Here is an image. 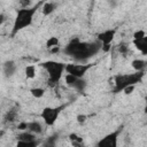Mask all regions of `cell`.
I'll list each match as a JSON object with an SVG mask.
<instances>
[{
	"instance_id": "6da1fadb",
	"label": "cell",
	"mask_w": 147,
	"mask_h": 147,
	"mask_svg": "<svg viewBox=\"0 0 147 147\" xmlns=\"http://www.w3.org/2000/svg\"><path fill=\"white\" fill-rule=\"evenodd\" d=\"M102 49L100 41L95 40L93 42L82 41L78 38L72 39L64 48V53L76 61H86L94 56L99 51Z\"/></svg>"
},
{
	"instance_id": "7a4b0ae2",
	"label": "cell",
	"mask_w": 147,
	"mask_h": 147,
	"mask_svg": "<svg viewBox=\"0 0 147 147\" xmlns=\"http://www.w3.org/2000/svg\"><path fill=\"white\" fill-rule=\"evenodd\" d=\"M38 5L33 6V7H26V8H21L17 10L15 20H14V24H13V30L11 33L15 34L18 31L28 28L29 25H31L33 17L38 10Z\"/></svg>"
},
{
	"instance_id": "3957f363",
	"label": "cell",
	"mask_w": 147,
	"mask_h": 147,
	"mask_svg": "<svg viewBox=\"0 0 147 147\" xmlns=\"http://www.w3.org/2000/svg\"><path fill=\"white\" fill-rule=\"evenodd\" d=\"M144 78V71H134L132 74H119L115 76V92H121L129 86H134Z\"/></svg>"
},
{
	"instance_id": "277c9868",
	"label": "cell",
	"mask_w": 147,
	"mask_h": 147,
	"mask_svg": "<svg viewBox=\"0 0 147 147\" xmlns=\"http://www.w3.org/2000/svg\"><path fill=\"white\" fill-rule=\"evenodd\" d=\"M41 67L46 70L49 83H53V84H56L60 82L65 70V64L57 61H46L41 63Z\"/></svg>"
},
{
	"instance_id": "5b68a950",
	"label": "cell",
	"mask_w": 147,
	"mask_h": 147,
	"mask_svg": "<svg viewBox=\"0 0 147 147\" xmlns=\"http://www.w3.org/2000/svg\"><path fill=\"white\" fill-rule=\"evenodd\" d=\"M62 107H46L42 109L40 116L44 121V123L48 126H52L55 124V122L59 118V115L61 113Z\"/></svg>"
},
{
	"instance_id": "8992f818",
	"label": "cell",
	"mask_w": 147,
	"mask_h": 147,
	"mask_svg": "<svg viewBox=\"0 0 147 147\" xmlns=\"http://www.w3.org/2000/svg\"><path fill=\"white\" fill-rule=\"evenodd\" d=\"M92 64H83V63H69L65 64V74H70L72 76L83 78L85 74L91 69Z\"/></svg>"
},
{
	"instance_id": "52a82bcc",
	"label": "cell",
	"mask_w": 147,
	"mask_h": 147,
	"mask_svg": "<svg viewBox=\"0 0 147 147\" xmlns=\"http://www.w3.org/2000/svg\"><path fill=\"white\" fill-rule=\"evenodd\" d=\"M115 34H116V30L115 29H107L102 32H100L96 37V40L100 41L102 48L105 51H107L109 48V45L111 44V41L114 40L115 38Z\"/></svg>"
},
{
	"instance_id": "ba28073f",
	"label": "cell",
	"mask_w": 147,
	"mask_h": 147,
	"mask_svg": "<svg viewBox=\"0 0 147 147\" xmlns=\"http://www.w3.org/2000/svg\"><path fill=\"white\" fill-rule=\"evenodd\" d=\"M64 79H65L67 85H69L70 87H72L74 90H76V91H78V92L84 91L85 87H86V82H85L83 78L72 76V75H70V74H65Z\"/></svg>"
},
{
	"instance_id": "9c48e42d",
	"label": "cell",
	"mask_w": 147,
	"mask_h": 147,
	"mask_svg": "<svg viewBox=\"0 0 147 147\" xmlns=\"http://www.w3.org/2000/svg\"><path fill=\"white\" fill-rule=\"evenodd\" d=\"M121 133V129L110 132L109 134H107L105 138H102L99 142L98 146H105V147H116L117 146V140H118V136Z\"/></svg>"
},
{
	"instance_id": "30bf717a",
	"label": "cell",
	"mask_w": 147,
	"mask_h": 147,
	"mask_svg": "<svg viewBox=\"0 0 147 147\" xmlns=\"http://www.w3.org/2000/svg\"><path fill=\"white\" fill-rule=\"evenodd\" d=\"M36 145V134L30 131H24L18 134L17 146H34Z\"/></svg>"
},
{
	"instance_id": "8fae6325",
	"label": "cell",
	"mask_w": 147,
	"mask_h": 147,
	"mask_svg": "<svg viewBox=\"0 0 147 147\" xmlns=\"http://www.w3.org/2000/svg\"><path fill=\"white\" fill-rule=\"evenodd\" d=\"M16 69H17V65L14 61H7L3 63V75L6 77H11L15 72H16Z\"/></svg>"
},
{
	"instance_id": "7c38bea8",
	"label": "cell",
	"mask_w": 147,
	"mask_h": 147,
	"mask_svg": "<svg viewBox=\"0 0 147 147\" xmlns=\"http://www.w3.org/2000/svg\"><path fill=\"white\" fill-rule=\"evenodd\" d=\"M26 130L32 132V133H34L37 136V134H40L44 129H42V125H41L40 122L31 121V122H26Z\"/></svg>"
},
{
	"instance_id": "4fadbf2b",
	"label": "cell",
	"mask_w": 147,
	"mask_h": 147,
	"mask_svg": "<svg viewBox=\"0 0 147 147\" xmlns=\"http://www.w3.org/2000/svg\"><path fill=\"white\" fill-rule=\"evenodd\" d=\"M133 45L142 55L147 54V37L142 39H133Z\"/></svg>"
},
{
	"instance_id": "5bb4252c",
	"label": "cell",
	"mask_w": 147,
	"mask_h": 147,
	"mask_svg": "<svg viewBox=\"0 0 147 147\" xmlns=\"http://www.w3.org/2000/svg\"><path fill=\"white\" fill-rule=\"evenodd\" d=\"M55 8H56V3L51 2V1H46V2L42 5L41 10H42V14H44L45 16H48V15H51V14L55 10Z\"/></svg>"
},
{
	"instance_id": "9a60e30c",
	"label": "cell",
	"mask_w": 147,
	"mask_h": 147,
	"mask_svg": "<svg viewBox=\"0 0 147 147\" xmlns=\"http://www.w3.org/2000/svg\"><path fill=\"white\" fill-rule=\"evenodd\" d=\"M17 116H18L17 109H16V108H11V109H9V110L6 113L3 119H5V122H7V123H11V122L16 121Z\"/></svg>"
},
{
	"instance_id": "2e32d148",
	"label": "cell",
	"mask_w": 147,
	"mask_h": 147,
	"mask_svg": "<svg viewBox=\"0 0 147 147\" xmlns=\"http://www.w3.org/2000/svg\"><path fill=\"white\" fill-rule=\"evenodd\" d=\"M132 68L134 69V71H145L146 68V61L141 60V59H136L132 61Z\"/></svg>"
},
{
	"instance_id": "e0dca14e",
	"label": "cell",
	"mask_w": 147,
	"mask_h": 147,
	"mask_svg": "<svg viewBox=\"0 0 147 147\" xmlns=\"http://www.w3.org/2000/svg\"><path fill=\"white\" fill-rule=\"evenodd\" d=\"M46 47L48 49H52V52H55L56 48H59V39L57 37H51L46 40Z\"/></svg>"
},
{
	"instance_id": "ac0fdd59",
	"label": "cell",
	"mask_w": 147,
	"mask_h": 147,
	"mask_svg": "<svg viewBox=\"0 0 147 147\" xmlns=\"http://www.w3.org/2000/svg\"><path fill=\"white\" fill-rule=\"evenodd\" d=\"M24 74H25V77L28 79H33L37 75V69H36V65L33 64H30V65H26L25 69H24Z\"/></svg>"
},
{
	"instance_id": "d6986e66",
	"label": "cell",
	"mask_w": 147,
	"mask_h": 147,
	"mask_svg": "<svg viewBox=\"0 0 147 147\" xmlns=\"http://www.w3.org/2000/svg\"><path fill=\"white\" fill-rule=\"evenodd\" d=\"M30 93L33 98L36 99H41L44 95H45V88L40 87V86H37V87H32L30 90Z\"/></svg>"
},
{
	"instance_id": "ffe728a7",
	"label": "cell",
	"mask_w": 147,
	"mask_h": 147,
	"mask_svg": "<svg viewBox=\"0 0 147 147\" xmlns=\"http://www.w3.org/2000/svg\"><path fill=\"white\" fill-rule=\"evenodd\" d=\"M69 138L72 141V145H82L83 144V139L80 137H78L77 134H75V133H71L69 136Z\"/></svg>"
},
{
	"instance_id": "44dd1931",
	"label": "cell",
	"mask_w": 147,
	"mask_h": 147,
	"mask_svg": "<svg viewBox=\"0 0 147 147\" xmlns=\"http://www.w3.org/2000/svg\"><path fill=\"white\" fill-rule=\"evenodd\" d=\"M129 51H130V48H129V45H127V44H125V42H121V44L118 45V52H119L121 54L125 55V54L129 53Z\"/></svg>"
},
{
	"instance_id": "7402d4cb",
	"label": "cell",
	"mask_w": 147,
	"mask_h": 147,
	"mask_svg": "<svg viewBox=\"0 0 147 147\" xmlns=\"http://www.w3.org/2000/svg\"><path fill=\"white\" fill-rule=\"evenodd\" d=\"M145 37H147L145 30H138V31H136L133 33V39H142Z\"/></svg>"
},
{
	"instance_id": "603a6c76",
	"label": "cell",
	"mask_w": 147,
	"mask_h": 147,
	"mask_svg": "<svg viewBox=\"0 0 147 147\" xmlns=\"http://www.w3.org/2000/svg\"><path fill=\"white\" fill-rule=\"evenodd\" d=\"M30 0H20V3H21V8H26L30 6Z\"/></svg>"
},
{
	"instance_id": "cb8c5ba5",
	"label": "cell",
	"mask_w": 147,
	"mask_h": 147,
	"mask_svg": "<svg viewBox=\"0 0 147 147\" xmlns=\"http://www.w3.org/2000/svg\"><path fill=\"white\" fill-rule=\"evenodd\" d=\"M108 3H109V6H110V7L115 8V7H117V6H118L119 0H108Z\"/></svg>"
},
{
	"instance_id": "d4e9b609",
	"label": "cell",
	"mask_w": 147,
	"mask_h": 147,
	"mask_svg": "<svg viewBox=\"0 0 147 147\" xmlns=\"http://www.w3.org/2000/svg\"><path fill=\"white\" fill-rule=\"evenodd\" d=\"M77 121L79 123H84L86 121V116L85 115H79V116H77Z\"/></svg>"
},
{
	"instance_id": "484cf974",
	"label": "cell",
	"mask_w": 147,
	"mask_h": 147,
	"mask_svg": "<svg viewBox=\"0 0 147 147\" xmlns=\"http://www.w3.org/2000/svg\"><path fill=\"white\" fill-rule=\"evenodd\" d=\"M3 20H5V18H3V15H0V25H1V23L3 22Z\"/></svg>"
}]
</instances>
